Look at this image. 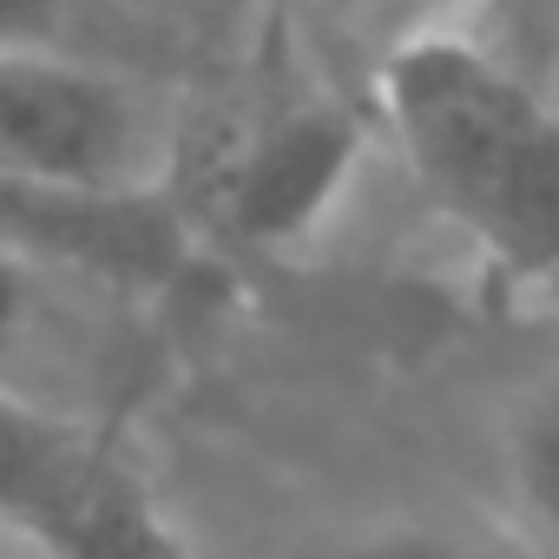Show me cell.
<instances>
[{
  "label": "cell",
  "mask_w": 559,
  "mask_h": 559,
  "mask_svg": "<svg viewBox=\"0 0 559 559\" xmlns=\"http://www.w3.org/2000/svg\"><path fill=\"white\" fill-rule=\"evenodd\" d=\"M382 119L428 204L513 276H559V99L461 27L376 67Z\"/></svg>",
  "instance_id": "cell-1"
},
{
  "label": "cell",
  "mask_w": 559,
  "mask_h": 559,
  "mask_svg": "<svg viewBox=\"0 0 559 559\" xmlns=\"http://www.w3.org/2000/svg\"><path fill=\"white\" fill-rule=\"evenodd\" d=\"M178 158L185 99L165 80L73 47H0V178L80 198H158Z\"/></svg>",
  "instance_id": "cell-2"
},
{
  "label": "cell",
  "mask_w": 559,
  "mask_h": 559,
  "mask_svg": "<svg viewBox=\"0 0 559 559\" xmlns=\"http://www.w3.org/2000/svg\"><path fill=\"white\" fill-rule=\"evenodd\" d=\"M152 376L139 290L0 243V395L106 428Z\"/></svg>",
  "instance_id": "cell-3"
},
{
  "label": "cell",
  "mask_w": 559,
  "mask_h": 559,
  "mask_svg": "<svg viewBox=\"0 0 559 559\" xmlns=\"http://www.w3.org/2000/svg\"><path fill=\"white\" fill-rule=\"evenodd\" d=\"M362 152H369V126L343 99H304L290 112L257 119L211 178L217 230L250 250L310 243L343 204V191L356 185Z\"/></svg>",
  "instance_id": "cell-4"
},
{
  "label": "cell",
  "mask_w": 559,
  "mask_h": 559,
  "mask_svg": "<svg viewBox=\"0 0 559 559\" xmlns=\"http://www.w3.org/2000/svg\"><path fill=\"white\" fill-rule=\"evenodd\" d=\"M0 243L112 276V284L152 297L158 284H171L185 270L191 224L171 204V191H158V198H80V191H47L27 178H0Z\"/></svg>",
  "instance_id": "cell-5"
},
{
  "label": "cell",
  "mask_w": 559,
  "mask_h": 559,
  "mask_svg": "<svg viewBox=\"0 0 559 559\" xmlns=\"http://www.w3.org/2000/svg\"><path fill=\"white\" fill-rule=\"evenodd\" d=\"M21 539L40 559H191V546L171 533V520L106 435H93L67 461V474L34 507Z\"/></svg>",
  "instance_id": "cell-6"
},
{
  "label": "cell",
  "mask_w": 559,
  "mask_h": 559,
  "mask_svg": "<svg viewBox=\"0 0 559 559\" xmlns=\"http://www.w3.org/2000/svg\"><path fill=\"white\" fill-rule=\"evenodd\" d=\"M493 461H500V487H507L513 513L539 539L559 546V376L513 395Z\"/></svg>",
  "instance_id": "cell-7"
},
{
  "label": "cell",
  "mask_w": 559,
  "mask_h": 559,
  "mask_svg": "<svg viewBox=\"0 0 559 559\" xmlns=\"http://www.w3.org/2000/svg\"><path fill=\"white\" fill-rule=\"evenodd\" d=\"M461 34L480 40L513 73L546 86V73L559 60V0H474L461 14Z\"/></svg>",
  "instance_id": "cell-8"
},
{
  "label": "cell",
  "mask_w": 559,
  "mask_h": 559,
  "mask_svg": "<svg viewBox=\"0 0 559 559\" xmlns=\"http://www.w3.org/2000/svg\"><path fill=\"white\" fill-rule=\"evenodd\" d=\"M304 559H487L480 546H467L461 533L435 526V520H349L336 533H323Z\"/></svg>",
  "instance_id": "cell-9"
},
{
  "label": "cell",
  "mask_w": 559,
  "mask_h": 559,
  "mask_svg": "<svg viewBox=\"0 0 559 559\" xmlns=\"http://www.w3.org/2000/svg\"><path fill=\"white\" fill-rule=\"evenodd\" d=\"M330 8V21L349 34V40H362L369 53H376V67L395 53V47H408V40H421V34H441V27H461V14L474 8V0H323Z\"/></svg>",
  "instance_id": "cell-10"
},
{
  "label": "cell",
  "mask_w": 559,
  "mask_h": 559,
  "mask_svg": "<svg viewBox=\"0 0 559 559\" xmlns=\"http://www.w3.org/2000/svg\"><path fill=\"white\" fill-rule=\"evenodd\" d=\"M73 0H0V47H67Z\"/></svg>",
  "instance_id": "cell-11"
},
{
  "label": "cell",
  "mask_w": 559,
  "mask_h": 559,
  "mask_svg": "<svg viewBox=\"0 0 559 559\" xmlns=\"http://www.w3.org/2000/svg\"><path fill=\"white\" fill-rule=\"evenodd\" d=\"M0 559H40V552H34L21 533H8V526H0Z\"/></svg>",
  "instance_id": "cell-12"
},
{
  "label": "cell",
  "mask_w": 559,
  "mask_h": 559,
  "mask_svg": "<svg viewBox=\"0 0 559 559\" xmlns=\"http://www.w3.org/2000/svg\"><path fill=\"white\" fill-rule=\"evenodd\" d=\"M546 86H552V99H559V60H552V73H546Z\"/></svg>",
  "instance_id": "cell-13"
}]
</instances>
